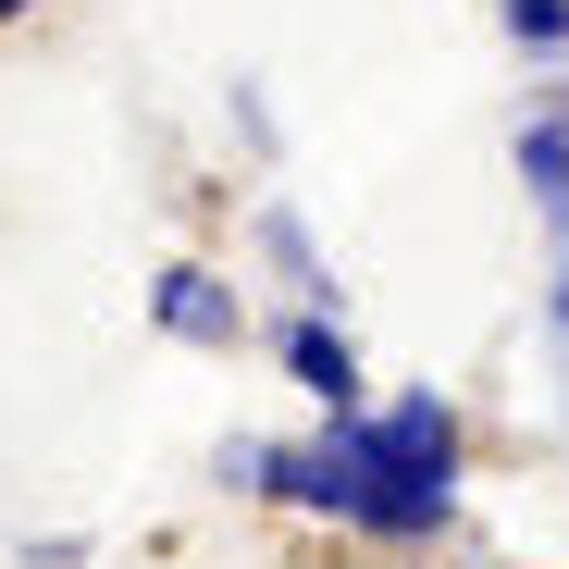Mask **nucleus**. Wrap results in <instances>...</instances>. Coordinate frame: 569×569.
Returning <instances> with one entry per match:
<instances>
[{"label": "nucleus", "instance_id": "7ed1b4c3", "mask_svg": "<svg viewBox=\"0 0 569 569\" xmlns=\"http://www.w3.org/2000/svg\"><path fill=\"white\" fill-rule=\"evenodd\" d=\"M284 371H298L310 397H335V409L359 397V359H347V335H322V322H298V335H284Z\"/></svg>", "mask_w": 569, "mask_h": 569}, {"label": "nucleus", "instance_id": "39448f33", "mask_svg": "<svg viewBox=\"0 0 569 569\" xmlns=\"http://www.w3.org/2000/svg\"><path fill=\"white\" fill-rule=\"evenodd\" d=\"M0 13H26V0H0Z\"/></svg>", "mask_w": 569, "mask_h": 569}, {"label": "nucleus", "instance_id": "20e7f679", "mask_svg": "<svg viewBox=\"0 0 569 569\" xmlns=\"http://www.w3.org/2000/svg\"><path fill=\"white\" fill-rule=\"evenodd\" d=\"M496 13H508L532 50H557V38H569V0H496Z\"/></svg>", "mask_w": 569, "mask_h": 569}, {"label": "nucleus", "instance_id": "f257e3e1", "mask_svg": "<svg viewBox=\"0 0 569 569\" xmlns=\"http://www.w3.org/2000/svg\"><path fill=\"white\" fill-rule=\"evenodd\" d=\"M347 446H359V470H371V532H433L446 520V470H458V421H446V397H397L385 421H335Z\"/></svg>", "mask_w": 569, "mask_h": 569}, {"label": "nucleus", "instance_id": "f03ea898", "mask_svg": "<svg viewBox=\"0 0 569 569\" xmlns=\"http://www.w3.org/2000/svg\"><path fill=\"white\" fill-rule=\"evenodd\" d=\"M161 335H236V298H223L199 260H173V272H161Z\"/></svg>", "mask_w": 569, "mask_h": 569}]
</instances>
